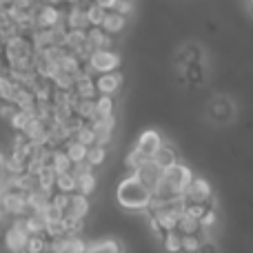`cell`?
<instances>
[{
  "label": "cell",
  "instance_id": "obj_31",
  "mask_svg": "<svg viewBox=\"0 0 253 253\" xmlns=\"http://www.w3.org/2000/svg\"><path fill=\"white\" fill-rule=\"evenodd\" d=\"M116 111V98L98 93L96 96V114L98 116H111Z\"/></svg>",
  "mask_w": 253,
  "mask_h": 253
},
{
  "label": "cell",
  "instance_id": "obj_4",
  "mask_svg": "<svg viewBox=\"0 0 253 253\" xmlns=\"http://www.w3.org/2000/svg\"><path fill=\"white\" fill-rule=\"evenodd\" d=\"M160 144H162V135L158 133L156 129H144L142 133L138 135V140H135L133 151L140 153L144 160H153V156H156V151L160 149Z\"/></svg>",
  "mask_w": 253,
  "mask_h": 253
},
{
  "label": "cell",
  "instance_id": "obj_21",
  "mask_svg": "<svg viewBox=\"0 0 253 253\" xmlns=\"http://www.w3.org/2000/svg\"><path fill=\"white\" fill-rule=\"evenodd\" d=\"M211 209H215V202H196V200H184V213L191 215L196 220H202Z\"/></svg>",
  "mask_w": 253,
  "mask_h": 253
},
{
  "label": "cell",
  "instance_id": "obj_2",
  "mask_svg": "<svg viewBox=\"0 0 253 253\" xmlns=\"http://www.w3.org/2000/svg\"><path fill=\"white\" fill-rule=\"evenodd\" d=\"M84 65H87V69L96 76V74H105V71L120 69L123 58H120V53L114 51V49H93L89 60L84 62Z\"/></svg>",
  "mask_w": 253,
  "mask_h": 253
},
{
  "label": "cell",
  "instance_id": "obj_42",
  "mask_svg": "<svg viewBox=\"0 0 253 253\" xmlns=\"http://www.w3.org/2000/svg\"><path fill=\"white\" fill-rule=\"evenodd\" d=\"M11 4H16V7H36L38 0H11Z\"/></svg>",
  "mask_w": 253,
  "mask_h": 253
},
{
  "label": "cell",
  "instance_id": "obj_47",
  "mask_svg": "<svg viewBox=\"0 0 253 253\" xmlns=\"http://www.w3.org/2000/svg\"><path fill=\"white\" fill-rule=\"evenodd\" d=\"M7 253H9V251H7Z\"/></svg>",
  "mask_w": 253,
  "mask_h": 253
},
{
  "label": "cell",
  "instance_id": "obj_7",
  "mask_svg": "<svg viewBox=\"0 0 253 253\" xmlns=\"http://www.w3.org/2000/svg\"><path fill=\"white\" fill-rule=\"evenodd\" d=\"M65 9L67 7H53V4H36V27H56L58 22L65 18Z\"/></svg>",
  "mask_w": 253,
  "mask_h": 253
},
{
  "label": "cell",
  "instance_id": "obj_11",
  "mask_svg": "<svg viewBox=\"0 0 253 253\" xmlns=\"http://www.w3.org/2000/svg\"><path fill=\"white\" fill-rule=\"evenodd\" d=\"M100 27L107 31V34H111V36L116 38V36H120V34H123V31L126 29V16L118 13L116 9H107L105 20H102Z\"/></svg>",
  "mask_w": 253,
  "mask_h": 253
},
{
  "label": "cell",
  "instance_id": "obj_37",
  "mask_svg": "<svg viewBox=\"0 0 253 253\" xmlns=\"http://www.w3.org/2000/svg\"><path fill=\"white\" fill-rule=\"evenodd\" d=\"M69 249V236H60V238H51L47 242V251L49 253H67Z\"/></svg>",
  "mask_w": 253,
  "mask_h": 253
},
{
  "label": "cell",
  "instance_id": "obj_13",
  "mask_svg": "<svg viewBox=\"0 0 253 253\" xmlns=\"http://www.w3.org/2000/svg\"><path fill=\"white\" fill-rule=\"evenodd\" d=\"M84 253H125V247L116 238H102V240L87 242V251Z\"/></svg>",
  "mask_w": 253,
  "mask_h": 253
},
{
  "label": "cell",
  "instance_id": "obj_27",
  "mask_svg": "<svg viewBox=\"0 0 253 253\" xmlns=\"http://www.w3.org/2000/svg\"><path fill=\"white\" fill-rule=\"evenodd\" d=\"M56 171L51 169V165L49 167H44L42 171H40L36 178H38V187L42 189V191H49V193H53L56 191Z\"/></svg>",
  "mask_w": 253,
  "mask_h": 253
},
{
  "label": "cell",
  "instance_id": "obj_10",
  "mask_svg": "<svg viewBox=\"0 0 253 253\" xmlns=\"http://www.w3.org/2000/svg\"><path fill=\"white\" fill-rule=\"evenodd\" d=\"M89 211H91V202H89V196L84 193H71L69 196V207H67L65 215H74V218H80V220H87Z\"/></svg>",
  "mask_w": 253,
  "mask_h": 253
},
{
  "label": "cell",
  "instance_id": "obj_29",
  "mask_svg": "<svg viewBox=\"0 0 253 253\" xmlns=\"http://www.w3.org/2000/svg\"><path fill=\"white\" fill-rule=\"evenodd\" d=\"M34 118V114H31V111H25V109H16V114L11 116V118L7 120L9 123V126H11L13 131H16V133H22V131H25V126L29 125V120Z\"/></svg>",
  "mask_w": 253,
  "mask_h": 253
},
{
  "label": "cell",
  "instance_id": "obj_6",
  "mask_svg": "<svg viewBox=\"0 0 253 253\" xmlns=\"http://www.w3.org/2000/svg\"><path fill=\"white\" fill-rule=\"evenodd\" d=\"M96 89L98 93H105V96H116V93L123 89L125 76L120 74V69L116 71H105V74H96Z\"/></svg>",
  "mask_w": 253,
  "mask_h": 253
},
{
  "label": "cell",
  "instance_id": "obj_1",
  "mask_svg": "<svg viewBox=\"0 0 253 253\" xmlns=\"http://www.w3.org/2000/svg\"><path fill=\"white\" fill-rule=\"evenodd\" d=\"M153 191L149 187H144L138 180V175L131 171L126 178H123L116 187V202H118L123 209L133 211V213H144L151 205Z\"/></svg>",
  "mask_w": 253,
  "mask_h": 253
},
{
  "label": "cell",
  "instance_id": "obj_9",
  "mask_svg": "<svg viewBox=\"0 0 253 253\" xmlns=\"http://www.w3.org/2000/svg\"><path fill=\"white\" fill-rule=\"evenodd\" d=\"M133 173L138 175V180L144 184V187H149L153 191V189L160 184L162 175H165V169H160V167H158L153 160H149V162H144L142 167H138Z\"/></svg>",
  "mask_w": 253,
  "mask_h": 253
},
{
  "label": "cell",
  "instance_id": "obj_19",
  "mask_svg": "<svg viewBox=\"0 0 253 253\" xmlns=\"http://www.w3.org/2000/svg\"><path fill=\"white\" fill-rule=\"evenodd\" d=\"M76 182H78V193H84V196L91 198L98 189V178L93 171H84V173L76 175Z\"/></svg>",
  "mask_w": 253,
  "mask_h": 253
},
{
  "label": "cell",
  "instance_id": "obj_44",
  "mask_svg": "<svg viewBox=\"0 0 253 253\" xmlns=\"http://www.w3.org/2000/svg\"><path fill=\"white\" fill-rule=\"evenodd\" d=\"M4 160H7V153H4L2 149H0V169H2V167H4Z\"/></svg>",
  "mask_w": 253,
  "mask_h": 253
},
{
  "label": "cell",
  "instance_id": "obj_34",
  "mask_svg": "<svg viewBox=\"0 0 253 253\" xmlns=\"http://www.w3.org/2000/svg\"><path fill=\"white\" fill-rule=\"evenodd\" d=\"M74 138L78 140V142H83L84 147H91V144H96V131H93V126L89 123H84L80 129H76Z\"/></svg>",
  "mask_w": 253,
  "mask_h": 253
},
{
  "label": "cell",
  "instance_id": "obj_39",
  "mask_svg": "<svg viewBox=\"0 0 253 253\" xmlns=\"http://www.w3.org/2000/svg\"><path fill=\"white\" fill-rule=\"evenodd\" d=\"M215 222H218V209H211L209 213L200 220V224H202V229H205V231H211V229L215 227Z\"/></svg>",
  "mask_w": 253,
  "mask_h": 253
},
{
  "label": "cell",
  "instance_id": "obj_30",
  "mask_svg": "<svg viewBox=\"0 0 253 253\" xmlns=\"http://www.w3.org/2000/svg\"><path fill=\"white\" fill-rule=\"evenodd\" d=\"M84 11H87V20H89V25L91 27H100L102 25V20H105V13H107V9L105 7H100L98 2H89L87 7H84Z\"/></svg>",
  "mask_w": 253,
  "mask_h": 253
},
{
  "label": "cell",
  "instance_id": "obj_43",
  "mask_svg": "<svg viewBox=\"0 0 253 253\" xmlns=\"http://www.w3.org/2000/svg\"><path fill=\"white\" fill-rule=\"evenodd\" d=\"M38 4H53V7H67L65 0H38Z\"/></svg>",
  "mask_w": 253,
  "mask_h": 253
},
{
  "label": "cell",
  "instance_id": "obj_36",
  "mask_svg": "<svg viewBox=\"0 0 253 253\" xmlns=\"http://www.w3.org/2000/svg\"><path fill=\"white\" fill-rule=\"evenodd\" d=\"M205 238H209V236H182V251L180 253H200Z\"/></svg>",
  "mask_w": 253,
  "mask_h": 253
},
{
  "label": "cell",
  "instance_id": "obj_32",
  "mask_svg": "<svg viewBox=\"0 0 253 253\" xmlns=\"http://www.w3.org/2000/svg\"><path fill=\"white\" fill-rule=\"evenodd\" d=\"M34 96H36V100H51V96H53L51 80L38 76V83H36V87H34Z\"/></svg>",
  "mask_w": 253,
  "mask_h": 253
},
{
  "label": "cell",
  "instance_id": "obj_33",
  "mask_svg": "<svg viewBox=\"0 0 253 253\" xmlns=\"http://www.w3.org/2000/svg\"><path fill=\"white\" fill-rule=\"evenodd\" d=\"M62 224H65V231H67V236H83L84 233V220H80V218H74V215H65L62 218Z\"/></svg>",
  "mask_w": 253,
  "mask_h": 253
},
{
  "label": "cell",
  "instance_id": "obj_26",
  "mask_svg": "<svg viewBox=\"0 0 253 253\" xmlns=\"http://www.w3.org/2000/svg\"><path fill=\"white\" fill-rule=\"evenodd\" d=\"M56 191H62V193H76L78 191V182H76V175L71 173V171L56 175Z\"/></svg>",
  "mask_w": 253,
  "mask_h": 253
},
{
  "label": "cell",
  "instance_id": "obj_46",
  "mask_svg": "<svg viewBox=\"0 0 253 253\" xmlns=\"http://www.w3.org/2000/svg\"><path fill=\"white\" fill-rule=\"evenodd\" d=\"M44 253H49V251H44Z\"/></svg>",
  "mask_w": 253,
  "mask_h": 253
},
{
  "label": "cell",
  "instance_id": "obj_25",
  "mask_svg": "<svg viewBox=\"0 0 253 253\" xmlns=\"http://www.w3.org/2000/svg\"><path fill=\"white\" fill-rule=\"evenodd\" d=\"M107 156H109V151H107V147H102V144H91V147L87 149V162L93 167V169L105 165Z\"/></svg>",
  "mask_w": 253,
  "mask_h": 253
},
{
  "label": "cell",
  "instance_id": "obj_45",
  "mask_svg": "<svg viewBox=\"0 0 253 253\" xmlns=\"http://www.w3.org/2000/svg\"><path fill=\"white\" fill-rule=\"evenodd\" d=\"M11 4V0H0V9H7Z\"/></svg>",
  "mask_w": 253,
  "mask_h": 253
},
{
  "label": "cell",
  "instance_id": "obj_14",
  "mask_svg": "<svg viewBox=\"0 0 253 253\" xmlns=\"http://www.w3.org/2000/svg\"><path fill=\"white\" fill-rule=\"evenodd\" d=\"M153 162H156L160 169H169V167H173L175 162H180V158H178V151H175L173 144L162 142L160 149L156 151V156H153Z\"/></svg>",
  "mask_w": 253,
  "mask_h": 253
},
{
  "label": "cell",
  "instance_id": "obj_38",
  "mask_svg": "<svg viewBox=\"0 0 253 253\" xmlns=\"http://www.w3.org/2000/svg\"><path fill=\"white\" fill-rule=\"evenodd\" d=\"M44 236L51 240V238H60V236H67L65 231V224H62V220H58V222H44Z\"/></svg>",
  "mask_w": 253,
  "mask_h": 253
},
{
  "label": "cell",
  "instance_id": "obj_18",
  "mask_svg": "<svg viewBox=\"0 0 253 253\" xmlns=\"http://www.w3.org/2000/svg\"><path fill=\"white\" fill-rule=\"evenodd\" d=\"M13 105H16L18 109L31 111V114L36 116V96H34V91H31V89H27V87H18L16 98H13Z\"/></svg>",
  "mask_w": 253,
  "mask_h": 253
},
{
  "label": "cell",
  "instance_id": "obj_5",
  "mask_svg": "<svg viewBox=\"0 0 253 253\" xmlns=\"http://www.w3.org/2000/svg\"><path fill=\"white\" fill-rule=\"evenodd\" d=\"M184 200H196V202H215L213 198V187L207 178H196L189 182L187 191H184Z\"/></svg>",
  "mask_w": 253,
  "mask_h": 253
},
{
  "label": "cell",
  "instance_id": "obj_3",
  "mask_svg": "<svg viewBox=\"0 0 253 253\" xmlns=\"http://www.w3.org/2000/svg\"><path fill=\"white\" fill-rule=\"evenodd\" d=\"M0 209L9 215V218H18V215L29 213V205H27V193L18 191V189H7L0 196Z\"/></svg>",
  "mask_w": 253,
  "mask_h": 253
},
{
  "label": "cell",
  "instance_id": "obj_35",
  "mask_svg": "<svg viewBox=\"0 0 253 253\" xmlns=\"http://www.w3.org/2000/svg\"><path fill=\"white\" fill-rule=\"evenodd\" d=\"M25 224H27V231L31 233H44V218L40 213H27L25 215Z\"/></svg>",
  "mask_w": 253,
  "mask_h": 253
},
{
  "label": "cell",
  "instance_id": "obj_20",
  "mask_svg": "<svg viewBox=\"0 0 253 253\" xmlns=\"http://www.w3.org/2000/svg\"><path fill=\"white\" fill-rule=\"evenodd\" d=\"M62 149H65V153L71 158V162H74V165H76V162H84V160H87V149L89 147H84V144L78 142L76 138L67 140V142L62 144Z\"/></svg>",
  "mask_w": 253,
  "mask_h": 253
},
{
  "label": "cell",
  "instance_id": "obj_24",
  "mask_svg": "<svg viewBox=\"0 0 253 253\" xmlns=\"http://www.w3.org/2000/svg\"><path fill=\"white\" fill-rule=\"evenodd\" d=\"M18 91V84L7 74H0V102H13Z\"/></svg>",
  "mask_w": 253,
  "mask_h": 253
},
{
  "label": "cell",
  "instance_id": "obj_15",
  "mask_svg": "<svg viewBox=\"0 0 253 253\" xmlns=\"http://www.w3.org/2000/svg\"><path fill=\"white\" fill-rule=\"evenodd\" d=\"M51 196H53V193L42 191L40 187L31 189V191L27 193V205H29V213H42V209L49 205Z\"/></svg>",
  "mask_w": 253,
  "mask_h": 253
},
{
  "label": "cell",
  "instance_id": "obj_28",
  "mask_svg": "<svg viewBox=\"0 0 253 253\" xmlns=\"http://www.w3.org/2000/svg\"><path fill=\"white\" fill-rule=\"evenodd\" d=\"M47 242H49V238L44 233H31L27 238L25 253H44L47 251Z\"/></svg>",
  "mask_w": 253,
  "mask_h": 253
},
{
  "label": "cell",
  "instance_id": "obj_40",
  "mask_svg": "<svg viewBox=\"0 0 253 253\" xmlns=\"http://www.w3.org/2000/svg\"><path fill=\"white\" fill-rule=\"evenodd\" d=\"M18 107L13 102H0V120H9L13 114H16Z\"/></svg>",
  "mask_w": 253,
  "mask_h": 253
},
{
  "label": "cell",
  "instance_id": "obj_22",
  "mask_svg": "<svg viewBox=\"0 0 253 253\" xmlns=\"http://www.w3.org/2000/svg\"><path fill=\"white\" fill-rule=\"evenodd\" d=\"M71 167H74V162H71V158L65 153V149H62V147L53 149V153H51V169L56 171V173H67V171H71Z\"/></svg>",
  "mask_w": 253,
  "mask_h": 253
},
{
  "label": "cell",
  "instance_id": "obj_23",
  "mask_svg": "<svg viewBox=\"0 0 253 253\" xmlns=\"http://www.w3.org/2000/svg\"><path fill=\"white\" fill-rule=\"evenodd\" d=\"M162 249L167 253H180L182 251V233H180L178 229L167 231L165 238H162Z\"/></svg>",
  "mask_w": 253,
  "mask_h": 253
},
{
  "label": "cell",
  "instance_id": "obj_41",
  "mask_svg": "<svg viewBox=\"0 0 253 253\" xmlns=\"http://www.w3.org/2000/svg\"><path fill=\"white\" fill-rule=\"evenodd\" d=\"M200 253H220V251H218V245H215L211 238H205L202 247H200Z\"/></svg>",
  "mask_w": 253,
  "mask_h": 253
},
{
  "label": "cell",
  "instance_id": "obj_16",
  "mask_svg": "<svg viewBox=\"0 0 253 253\" xmlns=\"http://www.w3.org/2000/svg\"><path fill=\"white\" fill-rule=\"evenodd\" d=\"M74 114L78 118H83L84 123H91L98 118L96 114V98H78L74 105Z\"/></svg>",
  "mask_w": 253,
  "mask_h": 253
},
{
  "label": "cell",
  "instance_id": "obj_17",
  "mask_svg": "<svg viewBox=\"0 0 253 253\" xmlns=\"http://www.w3.org/2000/svg\"><path fill=\"white\" fill-rule=\"evenodd\" d=\"M175 229H178L182 236H209V231H205V229H202L200 220L191 218V215H187V213H184L182 218L178 220Z\"/></svg>",
  "mask_w": 253,
  "mask_h": 253
},
{
  "label": "cell",
  "instance_id": "obj_12",
  "mask_svg": "<svg viewBox=\"0 0 253 253\" xmlns=\"http://www.w3.org/2000/svg\"><path fill=\"white\" fill-rule=\"evenodd\" d=\"M87 42L91 49H114V36L107 34L102 27H89Z\"/></svg>",
  "mask_w": 253,
  "mask_h": 253
},
{
  "label": "cell",
  "instance_id": "obj_8",
  "mask_svg": "<svg viewBox=\"0 0 253 253\" xmlns=\"http://www.w3.org/2000/svg\"><path fill=\"white\" fill-rule=\"evenodd\" d=\"M207 114H209L215 123H229V120L233 118V114H236V109H233V105H231V100H229V98L215 96L213 100L209 102Z\"/></svg>",
  "mask_w": 253,
  "mask_h": 253
}]
</instances>
